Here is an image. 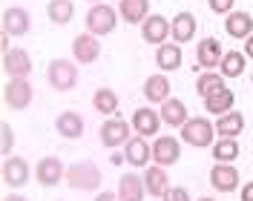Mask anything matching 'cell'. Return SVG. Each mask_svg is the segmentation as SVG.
Here are the masks:
<instances>
[{
  "label": "cell",
  "instance_id": "obj_1",
  "mask_svg": "<svg viewBox=\"0 0 253 201\" xmlns=\"http://www.w3.org/2000/svg\"><path fill=\"white\" fill-rule=\"evenodd\" d=\"M66 181L72 190H81V193H92L101 187V170L95 167L92 161H78L66 170Z\"/></svg>",
  "mask_w": 253,
  "mask_h": 201
},
{
  "label": "cell",
  "instance_id": "obj_2",
  "mask_svg": "<svg viewBox=\"0 0 253 201\" xmlns=\"http://www.w3.org/2000/svg\"><path fill=\"white\" fill-rule=\"evenodd\" d=\"M115 9H110L107 3H95L92 9L86 12V32L95 35V38H101V35H110L115 32Z\"/></svg>",
  "mask_w": 253,
  "mask_h": 201
},
{
  "label": "cell",
  "instance_id": "obj_3",
  "mask_svg": "<svg viewBox=\"0 0 253 201\" xmlns=\"http://www.w3.org/2000/svg\"><path fill=\"white\" fill-rule=\"evenodd\" d=\"M213 132H216V126L210 124L207 118H187V124L181 126V138L184 144L190 147H210L213 144Z\"/></svg>",
  "mask_w": 253,
  "mask_h": 201
},
{
  "label": "cell",
  "instance_id": "obj_4",
  "mask_svg": "<svg viewBox=\"0 0 253 201\" xmlns=\"http://www.w3.org/2000/svg\"><path fill=\"white\" fill-rule=\"evenodd\" d=\"M46 78L58 92H69L78 83V69H75V63H69V61H52L46 69Z\"/></svg>",
  "mask_w": 253,
  "mask_h": 201
},
{
  "label": "cell",
  "instance_id": "obj_5",
  "mask_svg": "<svg viewBox=\"0 0 253 201\" xmlns=\"http://www.w3.org/2000/svg\"><path fill=\"white\" fill-rule=\"evenodd\" d=\"M35 178H38L43 187H55V184H61L63 178H66V167L61 164V158L46 155V158L38 161V167H35Z\"/></svg>",
  "mask_w": 253,
  "mask_h": 201
},
{
  "label": "cell",
  "instance_id": "obj_6",
  "mask_svg": "<svg viewBox=\"0 0 253 201\" xmlns=\"http://www.w3.org/2000/svg\"><path fill=\"white\" fill-rule=\"evenodd\" d=\"M32 101V83L29 78H12L6 83V107L12 109H26Z\"/></svg>",
  "mask_w": 253,
  "mask_h": 201
},
{
  "label": "cell",
  "instance_id": "obj_7",
  "mask_svg": "<svg viewBox=\"0 0 253 201\" xmlns=\"http://www.w3.org/2000/svg\"><path fill=\"white\" fill-rule=\"evenodd\" d=\"M161 115H158L156 109L150 107H141L132 112V129L141 135V138H150V135H158V129H161Z\"/></svg>",
  "mask_w": 253,
  "mask_h": 201
},
{
  "label": "cell",
  "instance_id": "obj_8",
  "mask_svg": "<svg viewBox=\"0 0 253 201\" xmlns=\"http://www.w3.org/2000/svg\"><path fill=\"white\" fill-rule=\"evenodd\" d=\"M153 158H156L158 167H170V164H175L181 158V144L173 135H161L153 144Z\"/></svg>",
  "mask_w": 253,
  "mask_h": 201
},
{
  "label": "cell",
  "instance_id": "obj_9",
  "mask_svg": "<svg viewBox=\"0 0 253 201\" xmlns=\"http://www.w3.org/2000/svg\"><path fill=\"white\" fill-rule=\"evenodd\" d=\"M210 184H213V190H219V193H233L239 187V170L233 164L216 161V167L210 170Z\"/></svg>",
  "mask_w": 253,
  "mask_h": 201
},
{
  "label": "cell",
  "instance_id": "obj_10",
  "mask_svg": "<svg viewBox=\"0 0 253 201\" xmlns=\"http://www.w3.org/2000/svg\"><path fill=\"white\" fill-rule=\"evenodd\" d=\"M72 55H75V61L78 63H95L98 61V55H101V43H98V38L89 35V32L78 35V38L72 40Z\"/></svg>",
  "mask_w": 253,
  "mask_h": 201
},
{
  "label": "cell",
  "instance_id": "obj_11",
  "mask_svg": "<svg viewBox=\"0 0 253 201\" xmlns=\"http://www.w3.org/2000/svg\"><path fill=\"white\" fill-rule=\"evenodd\" d=\"M3 69L9 72V78H29L32 72V58L26 49H9L3 55Z\"/></svg>",
  "mask_w": 253,
  "mask_h": 201
},
{
  "label": "cell",
  "instance_id": "obj_12",
  "mask_svg": "<svg viewBox=\"0 0 253 201\" xmlns=\"http://www.w3.org/2000/svg\"><path fill=\"white\" fill-rule=\"evenodd\" d=\"M141 35L147 43H167V35H170V20L164 15H150L141 23Z\"/></svg>",
  "mask_w": 253,
  "mask_h": 201
},
{
  "label": "cell",
  "instance_id": "obj_13",
  "mask_svg": "<svg viewBox=\"0 0 253 201\" xmlns=\"http://www.w3.org/2000/svg\"><path fill=\"white\" fill-rule=\"evenodd\" d=\"M221 58H224V52H221V43L216 38H205V40H199V49H196V63L199 66H205V69H213V66H219Z\"/></svg>",
  "mask_w": 253,
  "mask_h": 201
},
{
  "label": "cell",
  "instance_id": "obj_14",
  "mask_svg": "<svg viewBox=\"0 0 253 201\" xmlns=\"http://www.w3.org/2000/svg\"><path fill=\"white\" fill-rule=\"evenodd\" d=\"M3 181L9 187H23L29 181V164H26L23 158H17V155L15 158L9 155V158L3 161Z\"/></svg>",
  "mask_w": 253,
  "mask_h": 201
},
{
  "label": "cell",
  "instance_id": "obj_15",
  "mask_svg": "<svg viewBox=\"0 0 253 201\" xmlns=\"http://www.w3.org/2000/svg\"><path fill=\"white\" fill-rule=\"evenodd\" d=\"M101 141H104V147H121L129 141V124L121 121V118H112L107 124L101 126Z\"/></svg>",
  "mask_w": 253,
  "mask_h": 201
},
{
  "label": "cell",
  "instance_id": "obj_16",
  "mask_svg": "<svg viewBox=\"0 0 253 201\" xmlns=\"http://www.w3.org/2000/svg\"><path fill=\"white\" fill-rule=\"evenodd\" d=\"M29 32V12L12 6L3 12V35H26Z\"/></svg>",
  "mask_w": 253,
  "mask_h": 201
},
{
  "label": "cell",
  "instance_id": "obj_17",
  "mask_svg": "<svg viewBox=\"0 0 253 201\" xmlns=\"http://www.w3.org/2000/svg\"><path fill=\"white\" fill-rule=\"evenodd\" d=\"M170 35H173L175 43H187L196 38V17L190 15V12H178L173 17V23H170Z\"/></svg>",
  "mask_w": 253,
  "mask_h": 201
},
{
  "label": "cell",
  "instance_id": "obj_18",
  "mask_svg": "<svg viewBox=\"0 0 253 201\" xmlns=\"http://www.w3.org/2000/svg\"><path fill=\"white\" fill-rule=\"evenodd\" d=\"M144 196H147L144 178L132 175V172L121 175V181H118V199L121 201H144Z\"/></svg>",
  "mask_w": 253,
  "mask_h": 201
},
{
  "label": "cell",
  "instance_id": "obj_19",
  "mask_svg": "<svg viewBox=\"0 0 253 201\" xmlns=\"http://www.w3.org/2000/svg\"><path fill=\"white\" fill-rule=\"evenodd\" d=\"M150 155H153V147L147 144V141L138 135V138H129L124 147V158L132 164V167H147V161H150Z\"/></svg>",
  "mask_w": 253,
  "mask_h": 201
},
{
  "label": "cell",
  "instance_id": "obj_20",
  "mask_svg": "<svg viewBox=\"0 0 253 201\" xmlns=\"http://www.w3.org/2000/svg\"><path fill=\"white\" fill-rule=\"evenodd\" d=\"M224 32L230 38H251L253 35V17L248 12H230L224 20Z\"/></svg>",
  "mask_w": 253,
  "mask_h": 201
},
{
  "label": "cell",
  "instance_id": "obj_21",
  "mask_svg": "<svg viewBox=\"0 0 253 201\" xmlns=\"http://www.w3.org/2000/svg\"><path fill=\"white\" fill-rule=\"evenodd\" d=\"M144 98L150 104H164L170 98V80L164 75H150L147 83H144Z\"/></svg>",
  "mask_w": 253,
  "mask_h": 201
},
{
  "label": "cell",
  "instance_id": "obj_22",
  "mask_svg": "<svg viewBox=\"0 0 253 201\" xmlns=\"http://www.w3.org/2000/svg\"><path fill=\"white\" fill-rule=\"evenodd\" d=\"M161 121L164 124H170V126H184L187 124V107H184V101H178V98H167L164 104H161Z\"/></svg>",
  "mask_w": 253,
  "mask_h": 201
},
{
  "label": "cell",
  "instance_id": "obj_23",
  "mask_svg": "<svg viewBox=\"0 0 253 201\" xmlns=\"http://www.w3.org/2000/svg\"><path fill=\"white\" fill-rule=\"evenodd\" d=\"M233 104H236V95H233V89H227V86H221L219 92H213V95H207L205 98L207 112H213V115H224V112H230Z\"/></svg>",
  "mask_w": 253,
  "mask_h": 201
},
{
  "label": "cell",
  "instance_id": "obj_24",
  "mask_svg": "<svg viewBox=\"0 0 253 201\" xmlns=\"http://www.w3.org/2000/svg\"><path fill=\"white\" fill-rule=\"evenodd\" d=\"M118 9L126 23H144L150 17V0H121Z\"/></svg>",
  "mask_w": 253,
  "mask_h": 201
},
{
  "label": "cell",
  "instance_id": "obj_25",
  "mask_svg": "<svg viewBox=\"0 0 253 201\" xmlns=\"http://www.w3.org/2000/svg\"><path fill=\"white\" fill-rule=\"evenodd\" d=\"M242 129H245V115L242 112H224V115H219V124H216L219 138H236V135H242Z\"/></svg>",
  "mask_w": 253,
  "mask_h": 201
},
{
  "label": "cell",
  "instance_id": "obj_26",
  "mask_svg": "<svg viewBox=\"0 0 253 201\" xmlns=\"http://www.w3.org/2000/svg\"><path fill=\"white\" fill-rule=\"evenodd\" d=\"M55 126H58V132H61L63 138H81L84 135V118H81L78 112H61Z\"/></svg>",
  "mask_w": 253,
  "mask_h": 201
},
{
  "label": "cell",
  "instance_id": "obj_27",
  "mask_svg": "<svg viewBox=\"0 0 253 201\" xmlns=\"http://www.w3.org/2000/svg\"><path fill=\"white\" fill-rule=\"evenodd\" d=\"M156 63H158V69H164V72L178 69L181 66V49H178V43H161L156 52Z\"/></svg>",
  "mask_w": 253,
  "mask_h": 201
},
{
  "label": "cell",
  "instance_id": "obj_28",
  "mask_svg": "<svg viewBox=\"0 0 253 201\" xmlns=\"http://www.w3.org/2000/svg\"><path fill=\"white\" fill-rule=\"evenodd\" d=\"M144 187H147V193L150 196H164L167 190H170V181H167V172L161 170V167H150V170L144 172Z\"/></svg>",
  "mask_w": 253,
  "mask_h": 201
},
{
  "label": "cell",
  "instance_id": "obj_29",
  "mask_svg": "<svg viewBox=\"0 0 253 201\" xmlns=\"http://www.w3.org/2000/svg\"><path fill=\"white\" fill-rule=\"evenodd\" d=\"M46 15H49V20H52V23L63 26V23H69V20H72V15H75V6H72L69 0H49Z\"/></svg>",
  "mask_w": 253,
  "mask_h": 201
},
{
  "label": "cell",
  "instance_id": "obj_30",
  "mask_svg": "<svg viewBox=\"0 0 253 201\" xmlns=\"http://www.w3.org/2000/svg\"><path fill=\"white\" fill-rule=\"evenodd\" d=\"M245 58L248 55H242V52H224V58H221V75L224 78H239L245 72Z\"/></svg>",
  "mask_w": 253,
  "mask_h": 201
},
{
  "label": "cell",
  "instance_id": "obj_31",
  "mask_svg": "<svg viewBox=\"0 0 253 201\" xmlns=\"http://www.w3.org/2000/svg\"><path fill=\"white\" fill-rule=\"evenodd\" d=\"M92 104L101 115H115L118 112V95L112 92V89H98L92 95Z\"/></svg>",
  "mask_w": 253,
  "mask_h": 201
},
{
  "label": "cell",
  "instance_id": "obj_32",
  "mask_svg": "<svg viewBox=\"0 0 253 201\" xmlns=\"http://www.w3.org/2000/svg\"><path fill=\"white\" fill-rule=\"evenodd\" d=\"M213 158L221 161V164H230L239 158V144L236 138H219V144L213 147Z\"/></svg>",
  "mask_w": 253,
  "mask_h": 201
},
{
  "label": "cell",
  "instance_id": "obj_33",
  "mask_svg": "<svg viewBox=\"0 0 253 201\" xmlns=\"http://www.w3.org/2000/svg\"><path fill=\"white\" fill-rule=\"evenodd\" d=\"M221 86H224V78H219L216 72H205V75H199V80H196V92L202 95V98L219 92Z\"/></svg>",
  "mask_w": 253,
  "mask_h": 201
},
{
  "label": "cell",
  "instance_id": "obj_34",
  "mask_svg": "<svg viewBox=\"0 0 253 201\" xmlns=\"http://www.w3.org/2000/svg\"><path fill=\"white\" fill-rule=\"evenodd\" d=\"M12 144H15L12 126H9V124H0V150H3V155H6V158H9V153H12Z\"/></svg>",
  "mask_w": 253,
  "mask_h": 201
},
{
  "label": "cell",
  "instance_id": "obj_35",
  "mask_svg": "<svg viewBox=\"0 0 253 201\" xmlns=\"http://www.w3.org/2000/svg\"><path fill=\"white\" fill-rule=\"evenodd\" d=\"M161 199H164V201H190V193L184 190V187H170Z\"/></svg>",
  "mask_w": 253,
  "mask_h": 201
},
{
  "label": "cell",
  "instance_id": "obj_36",
  "mask_svg": "<svg viewBox=\"0 0 253 201\" xmlns=\"http://www.w3.org/2000/svg\"><path fill=\"white\" fill-rule=\"evenodd\" d=\"M207 3L216 15H230V9H233V0H207Z\"/></svg>",
  "mask_w": 253,
  "mask_h": 201
},
{
  "label": "cell",
  "instance_id": "obj_37",
  "mask_svg": "<svg viewBox=\"0 0 253 201\" xmlns=\"http://www.w3.org/2000/svg\"><path fill=\"white\" fill-rule=\"evenodd\" d=\"M242 201H253V181H248L242 187Z\"/></svg>",
  "mask_w": 253,
  "mask_h": 201
},
{
  "label": "cell",
  "instance_id": "obj_38",
  "mask_svg": "<svg viewBox=\"0 0 253 201\" xmlns=\"http://www.w3.org/2000/svg\"><path fill=\"white\" fill-rule=\"evenodd\" d=\"M95 201H121V199H118L115 193H107V190H104V193H98V196H95Z\"/></svg>",
  "mask_w": 253,
  "mask_h": 201
},
{
  "label": "cell",
  "instance_id": "obj_39",
  "mask_svg": "<svg viewBox=\"0 0 253 201\" xmlns=\"http://www.w3.org/2000/svg\"><path fill=\"white\" fill-rule=\"evenodd\" d=\"M245 55H248V58H253V35L245 40Z\"/></svg>",
  "mask_w": 253,
  "mask_h": 201
},
{
  "label": "cell",
  "instance_id": "obj_40",
  "mask_svg": "<svg viewBox=\"0 0 253 201\" xmlns=\"http://www.w3.org/2000/svg\"><path fill=\"white\" fill-rule=\"evenodd\" d=\"M110 161H112V164H121V161H124V155H121V153H112Z\"/></svg>",
  "mask_w": 253,
  "mask_h": 201
},
{
  "label": "cell",
  "instance_id": "obj_41",
  "mask_svg": "<svg viewBox=\"0 0 253 201\" xmlns=\"http://www.w3.org/2000/svg\"><path fill=\"white\" fill-rule=\"evenodd\" d=\"M6 201H26L23 196H6Z\"/></svg>",
  "mask_w": 253,
  "mask_h": 201
},
{
  "label": "cell",
  "instance_id": "obj_42",
  "mask_svg": "<svg viewBox=\"0 0 253 201\" xmlns=\"http://www.w3.org/2000/svg\"><path fill=\"white\" fill-rule=\"evenodd\" d=\"M199 201H216V199H207V196H205V199H199Z\"/></svg>",
  "mask_w": 253,
  "mask_h": 201
},
{
  "label": "cell",
  "instance_id": "obj_43",
  "mask_svg": "<svg viewBox=\"0 0 253 201\" xmlns=\"http://www.w3.org/2000/svg\"><path fill=\"white\" fill-rule=\"evenodd\" d=\"M92 3H98V0H92Z\"/></svg>",
  "mask_w": 253,
  "mask_h": 201
}]
</instances>
